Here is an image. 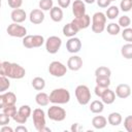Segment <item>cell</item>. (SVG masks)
Listing matches in <instances>:
<instances>
[{
    "mask_svg": "<svg viewBox=\"0 0 132 132\" xmlns=\"http://www.w3.org/2000/svg\"><path fill=\"white\" fill-rule=\"evenodd\" d=\"M71 131L72 132H79V131H82V127L78 124V123H75L71 126Z\"/></svg>",
    "mask_w": 132,
    "mask_h": 132,
    "instance_id": "47",
    "label": "cell"
},
{
    "mask_svg": "<svg viewBox=\"0 0 132 132\" xmlns=\"http://www.w3.org/2000/svg\"><path fill=\"white\" fill-rule=\"evenodd\" d=\"M29 19H30V22H31L32 24H35V25L41 24V23L44 21V13H43V10H41L40 8H39V9H33V10L30 12Z\"/></svg>",
    "mask_w": 132,
    "mask_h": 132,
    "instance_id": "16",
    "label": "cell"
},
{
    "mask_svg": "<svg viewBox=\"0 0 132 132\" xmlns=\"http://www.w3.org/2000/svg\"><path fill=\"white\" fill-rule=\"evenodd\" d=\"M10 18L12 20L13 23H23L26 18H27V14H26V11L22 8H16V9H13L10 13Z\"/></svg>",
    "mask_w": 132,
    "mask_h": 132,
    "instance_id": "17",
    "label": "cell"
},
{
    "mask_svg": "<svg viewBox=\"0 0 132 132\" xmlns=\"http://www.w3.org/2000/svg\"><path fill=\"white\" fill-rule=\"evenodd\" d=\"M20 131H23V132H27V131H28V129H27L25 126H23V125L21 124L20 126H18V127L15 128V132H20Z\"/></svg>",
    "mask_w": 132,
    "mask_h": 132,
    "instance_id": "48",
    "label": "cell"
},
{
    "mask_svg": "<svg viewBox=\"0 0 132 132\" xmlns=\"http://www.w3.org/2000/svg\"><path fill=\"white\" fill-rule=\"evenodd\" d=\"M33 35H26L23 38V45L27 48H33V40H32Z\"/></svg>",
    "mask_w": 132,
    "mask_h": 132,
    "instance_id": "39",
    "label": "cell"
},
{
    "mask_svg": "<svg viewBox=\"0 0 132 132\" xmlns=\"http://www.w3.org/2000/svg\"><path fill=\"white\" fill-rule=\"evenodd\" d=\"M26 70L21 65L16 63H10L7 61H3L0 64V75L7 76L13 79H21L25 76Z\"/></svg>",
    "mask_w": 132,
    "mask_h": 132,
    "instance_id": "1",
    "label": "cell"
},
{
    "mask_svg": "<svg viewBox=\"0 0 132 132\" xmlns=\"http://www.w3.org/2000/svg\"><path fill=\"white\" fill-rule=\"evenodd\" d=\"M78 32V30L74 27V25L72 23H69V24H66L64 27H63V34L66 36V37H74L75 34Z\"/></svg>",
    "mask_w": 132,
    "mask_h": 132,
    "instance_id": "22",
    "label": "cell"
},
{
    "mask_svg": "<svg viewBox=\"0 0 132 132\" xmlns=\"http://www.w3.org/2000/svg\"><path fill=\"white\" fill-rule=\"evenodd\" d=\"M16 96L12 92H6L0 95V108H3L8 105H15Z\"/></svg>",
    "mask_w": 132,
    "mask_h": 132,
    "instance_id": "10",
    "label": "cell"
},
{
    "mask_svg": "<svg viewBox=\"0 0 132 132\" xmlns=\"http://www.w3.org/2000/svg\"><path fill=\"white\" fill-rule=\"evenodd\" d=\"M92 125L95 129H103L107 125V119L103 116H96L92 120Z\"/></svg>",
    "mask_w": 132,
    "mask_h": 132,
    "instance_id": "20",
    "label": "cell"
},
{
    "mask_svg": "<svg viewBox=\"0 0 132 132\" xmlns=\"http://www.w3.org/2000/svg\"><path fill=\"white\" fill-rule=\"evenodd\" d=\"M47 117L52 121L62 122L66 118V111L64 108H62L58 105H53V106L48 107V109H47Z\"/></svg>",
    "mask_w": 132,
    "mask_h": 132,
    "instance_id": "5",
    "label": "cell"
},
{
    "mask_svg": "<svg viewBox=\"0 0 132 132\" xmlns=\"http://www.w3.org/2000/svg\"><path fill=\"white\" fill-rule=\"evenodd\" d=\"M110 1H116V0H110Z\"/></svg>",
    "mask_w": 132,
    "mask_h": 132,
    "instance_id": "51",
    "label": "cell"
},
{
    "mask_svg": "<svg viewBox=\"0 0 132 132\" xmlns=\"http://www.w3.org/2000/svg\"><path fill=\"white\" fill-rule=\"evenodd\" d=\"M96 85L103 87V88H108L110 85V78L107 76H97L96 77Z\"/></svg>",
    "mask_w": 132,
    "mask_h": 132,
    "instance_id": "30",
    "label": "cell"
},
{
    "mask_svg": "<svg viewBox=\"0 0 132 132\" xmlns=\"http://www.w3.org/2000/svg\"><path fill=\"white\" fill-rule=\"evenodd\" d=\"M124 127L128 132H132V116H128L125 118Z\"/></svg>",
    "mask_w": 132,
    "mask_h": 132,
    "instance_id": "41",
    "label": "cell"
},
{
    "mask_svg": "<svg viewBox=\"0 0 132 132\" xmlns=\"http://www.w3.org/2000/svg\"><path fill=\"white\" fill-rule=\"evenodd\" d=\"M116 95L121 99H126L131 95V88L127 84H121L116 88Z\"/></svg>",
    "mask_w": 132,
    "mask_h": 132,
    "instance_id": "14",
    "label": "cell"
},
{
    "mask_svg": "<svg viewBox=\"0 0 132 132\" xmlns=\"http://www.w3.org/2000/svg\"><path fill=\"white\" fill-rule=\"evenodd\" d=\"M13 130H12V128H10V127H8V126H2V128H1V132H12Z\"/></svg>",
    "mask_w": 132,
    "mask_h": 132,
    "instance_id": "49",
    "label": "cell"
},
{
    "mask_svg": "<svg viewBox=\"0 0 132 132\" xmlns=\"http://www.w3.org/2000/svg\"><path fill=\"white\" fill-rule=\"evenodd\" d=\"M95 75H96V77L97 76H107V77H110L111 70L108 67H106V66H100V67L96 68Z\"/></svg>",
    "mask_w": 132,
    "mask_h": 132,
    "instance_id": "28",
    "label": "cell"
},
{
    "mask_svg": "<svg viewBox=\"0 0 132 132\" xmlns=\"http://www.w3.org/2000/svg\"><path fill=\"white\" fill-rule=\"evenodd\" d=\"M107 88H103V87H100V86H97L96 85V87H95V94L98 96V97H101L102 96V94L104 93V91L106 90Z\"/></svg>",
    "mask_w": 132,
    "mask_h": 132,
    "instance_id": "45",
    "label": "cell"
},
{
    "mask_svg": "<svg viewBox=\"0 0 132 132\" xmlns=\"http://www.w3.org/2000/svg\"><path fill=\"white\" fill-rule=\"evenodd\" d=\"M106 31L108 34L110 35H118L121 31V27L119 24H116V23H110L107 25L106 27Z\"/></svg>",
    "mask_w": 132,
    "mask_h": 132,
    "instance_id": "29",
    "label": "cell"
},
{
    "mask_svg": "<svg viewBox=\"0 0 132 132\" xmlns=\"http://www.w3.org/2000/svg\"><path fill=\"white\" fill-rule=\"evenodd\" d=\"M9 121H10V117L5 114L4 112L0 113V125L1 126H5V125H8L9 124Z\"/></svg>",
    "mask_w": 132,
    "mask_h": 132,
    "instance_id": "43",
    "label": "cell"
},
{
    "mask_svg": "<svg viewBox=\"0 0 132 132\" xmlns=\"http://www.w3.org/2000/svg\"><path fill=\"white\" fill-rule=\"evenodd\" d=\"M18 124H25L26 122H27V117H25V116H23L22 113H20L19 111L13 116V118H12Z\"/></svg>",
    "mask_w": 132,
    "mask_h": 132,
    "instance_id": "40",
    "label": "cell"
},
{
    "mask_svg": "<svg viewBox=\"0 0 132 132\" xmlns=\"http://www.w3.org/2000/svg\"><path fill=\"white\" fill-rule=\"evenodd\" d=\"M122 121H123V118L119 112H111L107 118V122L111 126H119L122 123Z\"/></svg>",
    "mask_w": 132,
    "mask_h": 132,
    "instance_id": "24",
    "label": "cell"
},
{
    "mask_svg": "<svg viewBox=\"0 0 132 132\" xmlns=\"http://www.w3.org/2000/svg\"><path fill=\"white\" fill-rule=\"evenodd\" d=\"M33 124L35 129L40 132L43 127H45V113L41 108H35L32 112Z\"/></svg>",
    "mask_w": 132,
    "mask_h": 132,
    "instance_id": "6",
    "label": "cell"
},
{
    "mask_svg": "<svg viewBox=\"0 0 132 132\" xmlns=\"http://www.w3.org/2000/svg\"><path fill=\"white\" fill-rule=\"evenodd\" d=\"M53 0H40L39 1V8L41 10L47 11L53 8Z\"/></svg>",
    "mask_w": 132,
    "mask_h": 132,
    "instance_id": "32",
    "label": "cell"
},
{
    "mask_svg": "<svg viewBox=\"0 0 132 132\" xmlns=\"http://www.w3.org/2000/svg\"><path fill=\"white\" fill-rule=\"evenodd\" d=\"M74 93H75L76 100L80 105H87L91 101V92L87 86L85 85L77 86Z\"/></svg>",
    "mask_w": 132,
    "mask_h": 132,
    "instance_id": "4",
    "label": "cell"
},
{
    "mask_svg": "<svg viewBox=\"0 0 132 132\" xmlns=\"http://www.w3.org/2000/svg\"><path fill=\"white\" fill-rule=\"evenodd\" d=\"M122 37L124 40L128 41V42H132V28H124L123 32H122Z\"/></svg>",
    "mask_w": 132,
    "mask_h": 132,
    "instance_id": "35",
    "label": "cell"
},
{
    "mask_svg": "<svg viewBox=\"0 0 132 132\" xmlns=\"http://www.w3.org/2000/svg\"><path fill=\"white\" fill-rule=\"evenodd\" d=\"M120 8L125 12L130 11L132 9V0H122L120 3Z\"/></svg>",
    "mask_w": 132,
    "mask_h": 132,
    "instance_id": "34",
    "label": "cell"
},
{
    "mask_svg": "<svg viewBox=\"0 0 132 132\" xmlns=\"http://www.w3.org/2000/svg\"><path fill=\"white\" fill-rule=\"evenodd\" d=\"M32 87L36 91H42L45 87V80L40 76H36L32 79Z\"/></svg>",
    "mask_w": 132,
    "mask_h": 132,
    "instance_id": "26",
    "label": "cell"
},
{
    "mask_svg": "<svg viewBox=\"0 0 132 132\" xmlns=\"http://www.w3.org/2000/svg\"><path fill=\"white\" fill-rule=\"evenodd\" d=\"M32 40H33V47H40L44 43V38L41 35H33Z\"/></svg>",
    "mask_w": 132,
    "mask_h": 132,
    "instance_id": "36",
    "label": "cell"
},
{
    "mask_svg": "<svg viewBox=\"0 0 132 132\" xmlns=\"http://www.w3.org/2000/svg\"><path fill=\"white\" fill-rule=\"evenodd\" d=\"M118 24L120 25V27L127 28V27L130 26V24H131V20H130V18H129L128 15H123V16H120V19H119V23H118Z\"/></svg>",
    "mask_w": 132,
    "mask_h": 132,
    "instance_id": "37",
    "label": "cell"
},
{
    "mask_svg": "<svg viewBox=\"0 0 132 132\" xmlns=\"http://www.w3.org/2000/svg\"><path fill=\"white\" fill-rule=\"evenodd\" d=\"M7 33L8 35L12 37H18V38H24L27 35V29L18 23H12L8 25L7 27Z\"/></svg>",
    "mask_w": 132,
    "mask_h": 132,
    "instance_id": "9",
    "label": "cell"
},
{
    "mask_svg": "<svg viewBox=\"0 0 132 132\" xmlns=\"http://www.w3.org/2000/svg\"><path fill=\"white\" fill-rule=\"evenodd\" d=\"M104 109V103L99 100H94L90 104V110L93 113H101Z\"/></svg>",
    "mask_w": 132,
    "mask_h": 132,
    "instance_id": "23",
    "label": "cell"
},
{
    "mask_svg": "<svg viewBox=\"0 0 132 132\" xmlns=\"http://www.w3.org/2000/svg\"><path fill=\"white\" fill-rule=\"evenodd\" d=\"M67 67L72 71H77L82 67V60L78 56H72L67 61Z\"/></svg>",
    "mask_w": 132,
    "mask_h": 132,
    "instance_id": "15",
    "label": "cell"
},
{
    "mask_svg": "<svg viewBox=\"0 0 132 132\" xmlns=\"http://www.w3.org/2000/svg\"><path fill=\"white\" fill-rule=\"evenodd\" d=\"M74 27L79 31V30H82V29H86L90 26L91 24V18L90 15H88L87 13L84 14L82 16H79V18H74L71 22Z\"/></svg>",
    "mask_w": 132,
    "mask_h": 132,
    "instance_id": "11",
    "label": "cell"
},
{
    "mask_svg": "<svg viewBox=\"0 0 132 132\" xmlns=\"http://www.w3.org/2000/svg\"><path fill=\"white\" fill-rule=\"evenodd\" d=\"M72 13L74 18H79L86 14V5L81 0H74L72 3Z\"/></svg>",
    "mask_w": 132,
    "mask_h": 132,
    "instance_id": "13",
    "label": "cell"
},
{
    "mask_svg": "<svg viewBox=\"0 0 132 132\" xmlns=\"http://www.w3.org/2000/svg\"><path fill=\"white\" fill-rule=\"evenodd\" d=\"M62 40L58 36H50L45 41V50L50 54H56L60 50Z\"/></svg>",
    "mask_w": 132,
    "mask_h": 132,
    "instance_id": "8",
    "label": "cell"
},
{
    "mask_svg": "<svg viewBox=\"0 0 132 132\" xmlns=\"http://www.w3.org/2000/svg\"><path fill=\"white\" fill-rule=\"evenodd\" d=\"M66 48L69 53L75 54L78 53L81 48V41L77 37H70L68 41L66 42Z\"/></svg>",
    "mask_w": 132,
    "mask_h": 132,
    "instance_id": "12",
    "label": "cell"
},
{
    "mask_svg": "<svg viewBox=\"0 0 132 132\" xmlns=\"http://www.w3.org/2000/svg\"><path fill=\"white\" fill-rule=\"evenodd\" d=\"M119 13H120V9L118 6L116 5H111L107 8L106 10V18L109 19V20H114L117 16H119Z\"/></svg>",
    "mask_w": 132,
    "mask_h": 132,
    "instance_id": "27",
    "label": "cell"
},
{
    "mask_svg": "<svg viewBox=\"0 0 132 132\" xmlns=\"http://www.w3.org/2000/svg\"><path fill=\"white\" fill-rule=\"evenodd\" d=\"M8 78L9 77H7V76L1 75V77H0V92L4 93L10 87V81Z\"/></svg>",
    "mask_w": 132,
    "mask_h": 132,
    "instance_id": "31",
    "label": "cell"
},
{
    "mask_svg": "<svg viewBox=\"0 0 132 132\" xmlns=\"http://www.w3.org/2000/svg\"><path fill=\"white\" fill-rule=\"evenodd\" d=\"M18 111H19L20 113H22L23 116L27 117V118H29V117L32 114V110H31V107H30L29 105H22V106L19 108Z\"/></svg>",
    "mask_w": 132,
    "mask_h": 132,
    "instance_id": "38",
    "label": "cell"
},
{
    "mask_svg": "<svg viewBox=\"0 0 132 132\" xmlns=\"http://www.w3.org/2000/svg\"><path fill=\"white\" fill-rule=\"evenodd\" d=\"M7 3L9 5V7L13 8V9H16V8H20L23 4V0H7Z\"/></svg>",
    "mask_w": 132,
    "mask_h": 132,
    "instance_id": "42",
    "label": "cell"
},
{
    "mask_svg": "<svg viewBox=\"0 0 132 132\" xmlns=\"http://www.w3.org/2000/svg\"><path fill=\"white\" fill-rule=\"evenodd\" d=\"M2 112H4L5 114L9 116L10 118H13V116H14L18 111H16L15 105H8V106H5V107L2 108Z\"/></svg>",
    "mask_w": 132,
    "mask_h": 132,
    "instance_id": "33",
    "label": "cell"
},
{
    "mask_svg": "<svg viewBox=\"0 0 132 132\" xmlns=\"http://www.w3.org/2000/svg\"><path fill=\"white\" fill-rule=\"evenodd\" d=\"M106 14L98 11L95 12L92 16V31L94 33H102L105 29V25H106Z\"/></svg>",
    "mask_w": 132,
    "mask_h": 132,
    "instance_id": "3",
    "label": "cell"
},
{
    "mask_svg": "<svg viewBox=\"0 0 132 132\" xmlns=\"http://www.w3.org/2000/svg\"><path fill=\"white\" fill-rule=\"evenodd\" d=\"M71 0H58V4L61 8H67L70 5Z\"/></svg>",
    "mask_w": 132,
    "mask_h": 132,
    "instance_id": "46",
    "label": "cell"
},
{
    "mask_svg": "<svg viewBox=\"0 0 132 132\" xmlns=\"http://www.w3.org/2000/svg\"><path fill=\"white\" fill-rule=\"evenodd\" d=\"M67 68L68 67H66L63 63L59 61H53L48 66V72L55 77H62L66 74Z\"/></svg>",
    "mask_w": 132,
    "mask_h": 132,
    "instance_id": "7",
    "label": "cell"
},
{
    "mask_svg": "<svg viewBox=\"0 0 132 132\" xmlns=\"http://www.w3.org/2000/svg\"><path fill=\"white\" fill-rule=\"evenodd\" d=\"M50 15H51V19L56 22V23H59L63 20V10L61 7H58V6H54L51 10H50Z\"/></svg>",
    "mask_w": 132,
    "mask_h": 132,
    "instance_id": "19",
    "label": "cell"
},
{
    "mask_svg": "<svg viewBox=\"0 0 132 132\" xmlns=\"http://www.w3.org/2000/svg\"><path fill=\"white\" fill-rule=\"evenodd\" d=\"M70 100V93L64 88L55 89L50 94V101L54 104H66Z\"/></svg>",
    "mask_w": 132,
    "mask_h": 132,
    "instance_id": "2",
    "label": "cell"
},
{
    "mask_svg": "<svg viewBox=\"0 0 132 132\" xmlns=\"http://www.w3.org/2000/svg\"><path fill=\"white\" fill-rule=\"evenodd\" d=\"M84 1H85L86 3H88V4H93L96 0H84Z\"/></svg>",
    "mask_w": 132,
    "mask_h": 132,
    "instance_id": "50",
    "label": "cell"
},
{
    "mask_svg": "<svg viewBox=\"0 0 132 132\" xmlns=\"http://www.w3.org/2000/svg\"><path fill=\"white\" fill-rule=\"evenodd\" d=\"M35 101L39 106H46L51 102L50 101V96L44 92H39L35 96Z\"/></svg>",
    "mask_w": 132,
    "mask_h": 132,
    "instance_id": "21",
    "label": "cell"
},
{
    "mask_svg": "<svg viewBox=\"0 0 132 132\" xmlns=\"http://www.w3.org/2000/svg\"><path fill=\"white\" fill-rule=\"evenodd\" d=\"M116 96H117L116 93L112 90L107 88L100 98H101V100H102V102L104 104H112L114 102V100H116Z\"/></svg>",
    "mask_w": 132,
    "mask_h": 132,
    "instance_id": "18",
    "label": "cell"
},
{
    "mask_svg": "<svg viewBox=\"0 0 132 132\" xmlns=\"http://www.w3.org/2000/svg\"><path fill=\"white\" fill-rule=\"evenodd\" d=\"M121 54L125 59H132V42H128L124 44L121 48Z\"/></svg>",
    "mask_w": 132,
    "mask_h": 132,
    "instance_id": "25",
    "label": "cell"
},
{
    "mask_svg": "<svg viewBox=\"0 0 132 132\" xmlns=\"http://www.w3.org/2000/svg\"><path fill=\"white\" fill-rule=\"evenodd\" d=\"M97 1V4L99 7H102V8H105V7H108L109 4H110V0H96Z\"/></svg>",
    "mask_w": 132,
    "mask_h": 132,
    "instance_id": "44",
    "label": "cell"
}]
</instances>
